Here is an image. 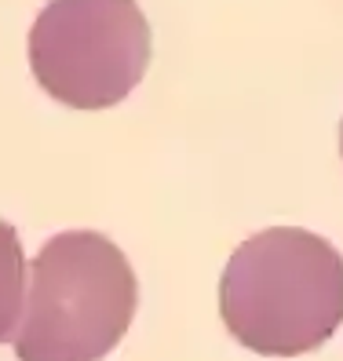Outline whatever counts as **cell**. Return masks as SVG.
Segmentation results:
<instances>
[{"label": "cell", "instance_id": "obj_2", "mask_svg": "<svg viewBox=\"0 0 343 361\" xmlns=\"http://www.w3.org/2000/svg\"><path fill=\"white\" fill-rule=\"evenodd\" d=\"M136 303V270L110 238L55 233L30 263L15 354L18 361H99L124 339Z\"/></svg>", "mask_w": 343, "mask_h": 361}, {"label": "cell", "instance_id": "obj_5", "mask_svg": "<svg viewBox=\"0 0 343 361\" xmlns=\"http://www.w3.org/2000/svg\"><path fill=\"white\" fill-rule=\"evenodd\" d=\"M339 154H343V124H339Z\"/></svg>", "mask_w": 343, "mask_h": 361}, {"label": "cell", "instance_id": "obj_1", "mask_svg": "<svg viewBox=\"0 0 343 361\" xmlns=\"http://www.w3.org/2000/svg\"><path fill=\"white\" fill-rule=\"evenodd\" d=\"M219 314L230 336L255 354H307L343 322V256L299 226L252 233L227 259Z\"/></svg>", "mask_w": 343, "mask_h": 361}, {"label": "cell", "instance_id": "obj_3", "mask_svg": "<svg viewBox=\"0 0 343 361\" xmlns=\"http://www.w3.org/2000/svg\"><path fill=\"white\" fill-rule=\"evenodd\" d=\"M30 66L73 110L117 106L150 66V23L136 0H52L30 30Z\"/></svg>", "mask_w": 343, "mask_h": 361}, {"label": "cell", "instance_id": "obj_4", "mask_svg": "<svg viewBox=\"0 0 343 361\" xmlns=\"http://www.w3.org/2000/svg\"><path fill=\"white\" fill-rule=\"evenodd\" d=\"M26 278L30 267L23 256V241L11 223L0 219V343H15L26 310Z\"/></svg>", "mask_w": 343, "mask_h": 361}]
</instances>
